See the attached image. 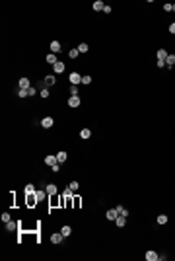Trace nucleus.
<instances>
[{
  "mask_svg": "<svg viewBox=\"0 0 175 261\" xmlns=\"http://www.w3.org/2000/svg\"><path fill=\"white\" fill-rule=\"evenodd\" d=\"M167 55H169V53H167L166 49H160V51H158V68H163V66H166Z\"/></svg>",
  "mask_w": 175,
  "mask_h": 261,
  "instance_id": "nucleus-1",
  "label": "nucleus"
},
{
  "mask_svg": "<svg viewBox=\"0 0 175 261\" xmlns=\"http://www.w3.org/2000/svg\"><path fill=\"white\" fill-rule=\"evenodd\" d=\"M68 80H70L72 86H78V84H82V74H80V72H70Z\"/></svg>",
  "mask_w": 175,
  "mask_h": 261,
  "instance_id": "nucleus-2",
  "label": "nucleus"
},
{
  "mask_svg": "<svg viewBox=\"0 0 175 261\" xmlns=\"http://www.w3.org/2000/svg\"><path fill=\"white\" fill-rule=\"evenodd\" d=\"M53 125H55V119H53V117H43V119H41V127H43V129H51Z\"/></svg>",
  "mask_w": 175,
  "mask_h": 261,
  "instance_id": "nucleus-3",
  "label": "nucleus"
},
{
  "mask_svg": "<svg viewBox=\"0 0 175 261\" xmlns=\"http://www.w3.org/2000/svg\"><path fill=\"white\" fill-rule=\"evenodd\" d=\"M80 103H82V98H80V96H70V99H68L70 107H78Z\"/></svg>",
  "mask_w": 175,
  "mask_h": 261,
  "instance_id": "nucleus-4",
  "label": "nucleus"
},
{
  "mask_svg": "<svg viewBox=\"0 0 175 261\" xmlns=\"http://www.w3.org/2000/svg\"><path fill=\"white\" fill-rule=\"evenodd\" d=\"M105 216H107V220H111V222H115V218L119 216V210H117V209H109V210L105 212Z\"/></svg>",
  "mask_w": 175,
  "mask_h": 261,
  "instance_id": "nucleus-5",
  "label": "nucleus"
},
{
  "mask_svg": "<svg viewBox=\"0 0 175 261\" xmlns=\"http://www.w3.org/2000/svg\"><path fill=\"white\" fill-rule=\"evenodd\" d=\"M144 257H146L148 261H158V259H160V255H158V253L154 252V249H148V252L144 253Z\"/></svg>",
  "mask_w": 175,
  "mask_h": 261,
  "instance_id": "nucleus-6",
  "label": "nucleus"
},
{
  "mask_svg": "<svg viewBox=\"0 0 175 261\" xmlns=\"http://www.w3.org/2000/svg\"><path fill=\"white\" fill-rule=\"evenodd\" d=\"M62 240H64V236H62V232H55V234H53V236H51V242H53V244H60V242H62Z\"/></svg>",
  "mask_w": 175,
  "mask_h": 261,
  "instance_id": "nucleus-7",
  "label": "nucleus"
},
{
  "mask_svg": "<svg viewBox=\"0 0 175 261\" xmlns=\"http://www.w3.org/2000/svg\"><path fill=\"white\" fill-rule=\"evenodd\" d=\"M53 70H55V74H62L64 72V62H56V65H53Z\"/></svg>",
  "mask_w": 175,
  "mask_h": 261,
  "instance_id": "nucleus-8",
  "label": "nucleus"
},
{
  "mask_svg": "<svg viewBox=\"0 0 175 261\" xmlns=\"http://www.w3.org/2000/svg\"><path fill=\"white\" fill-rule=\"evenodd\" d=\"M124 224H127V216H123V215H119L115 218V226H119V228H123Z\"/></svg>",
  "mask_w": 175,
  "mask_h": 261,
  "instance_id": "nucleus-9",
  "label": "nucleus"
},
{
  "mask_svg": "<svg viewBox=\"0 0 175 261\" xmlns=\"http://www.w3.org/2000/svg\"><path fill=\"white\" fill-rule=\"evenodd\" d=\"M45 191L49 193V197H53V195H56V185L55 183H49V185L45 187Z\"/></svg>",
  "mask_w": 175,
  "mask_h": 261,
  "instance_id": "nucleus-10",
  "label": "nucleus"
},
{
  "mask_svg": "<svg viewBox=\"0 0 175 261\" xmlns=\"http://www.w3.org/2000/svg\"><path fill=\"white\" fill-rule=\"evenodd\" d=\"M20 88H22V90H29V88H31L29 78H20Z\"/></svg>",
  "mask_w": 175,
  "mask_h": 261,
  "instance_id": "nucleus-11",
  "label": "nucleus"
},
{
  "mask_svg": "<svg viewBox=\"0 0 175 261\" xmlns=\"http://www.w3.org/2000/svg\"><path fill=\"white\" fill-rule=\"evenodd\" d=\"M18 224H20V222L10 220V222H6V230H8V232H14V230H18Z\"/></svg>",
  "mask_w": 175,
  "mask_h": 261,
  "instance_id": "nucleus-12",
  "label": "nucleus"
},
{
  "mask_svg": "<svg viewBox=\"0 0 175 261\" xmlns=\"http://www.w3.org/2000/svg\"><path fill=\"white\" fill-rule=\"evenodd\" d=\"M45 164L47 166H55V164H59V160H56V156H51V154H49V156L45 158Z\"/></svg>",
  "mask_w": 175,
  "mask_h": 261,
  "instance_id": "nucleus-13",
  "label": "nucleus"
},
{
  "mask_svg": "<svg viewBox=\"0 0 175 261\" xmlns=\"http://www.w3.org/2000/svg\"><path fill=\"white\" fill-rule=\"evenodd\" d=\"M35 197H37V201L41 203V201H45L47 197H49V193H47V191H35Z\"/></svg>",
  "mask_w": 175,
  "mask_h": 261,
  "instance_id": "nucleus-14",
  "label": "nucleus"
},
{
  "mask_svg": "<svg viewBox=\"0 0 175 261\" xmlns=\"http://www.w3.org/2000/svg\"><path fill=\"white\" fill-rule=\"evenodd\" d=\"M39 201H37V197H35V193H31V195H27V207H33V205H37Z\"/></svg>",
  "mask_w": 175,
  "mask_h": 261,
  "instance_id": "nucleus-15",
  "label": "nucleus"
},
{
  "mask_svg": "<svg viewBox=\"0 0 175 261\" xmlns=\"http://www.w3.org/2000/svg\"><path fill=\"white\" fill-rule=\"evenodd\" d=\"M93 10H95V12H101L103 8H105V4H103L101 0H95V2H93V6H92Z\"/></svg>",
  "mask_w": 175,
  "mask_h": 261,
  "instance_id": "nucleus-16",
  "label": "nucleus"
},
{
  "mask_svg": "<svg viewBox=\"0 0 175 261\" xmlns=\"http://www.w3.org/2000/svg\"><path fill=\"white\" fill-rule=\"evenodd\" d=\"M173 65H175V55H167V59H166V68H171Z\"/></svg>",
  "mask_w": 175,
  "mask_h": 261,
  "instance_id": "nucleus-17",
  "label": "nucleus"
},
{
  "mask_svg": "<svg viewBox=\"0 0 175 261\" xmlns=\"http://www.w3.org/2000/svg\"><path fill=\"white\" fill-rule=\"evenodd\" d=\"M66 158H68V156H66L64 150H60V152L56 154V160H59V164H64V162H66Z\"/></svg>",
  "mask_w": 175,
  "mask_h": 261,
  "instance_id": "nucleus-18",
  "label": "nucleus"
},
{
  "mask_svg": "<svg viewBox=\"0 0 175 261\" xmlns=\"http://www.w3.org/2000/svg\"><path fill=\"white\" fill-rule=\"evenodd\" d=\"M47 62H49L51 66L59 62V61H56V55H55V53H49V55H47Z\"/></svg>",
  "mask_w": 175,
  "mask_h": 261,
  "instance_id": "nucleus-19",
  "label": "nucleus"
},
{
  "mask_svg": "<svg viewBox=\"0 0 175 261\" xmlns=\"http://www.w3.org/2000/svg\"><path fill=\"white\" fill-rule=\"evenodd\" d=\"M55 84H56V78H55V76H51V74H49V76L45 78V86L49 88V86H55Z\"/></svg>",
  "mask_w": 175,
  "mask_h": 261,
  "instance_id": "nucleus-20",
  "label": "nucleus"
},
{
  "mask_svg": "<svg viewBox=\"0 0 175 261\" xmlns=\"http://www.w3.org/2000/svg\"><path fill=\"white\" fill-rule=\"evenodd\" d=\"M59 51H60V43L59 41H51V53H55V55H56Z\"/></svg>",
  "mask_w": 175,
  "mask_h": 261,
  "instance_id": "nucleus-21",
  "label": "nucleus"
},
{
  "mask_svg": "<svg viewBox=\"0 0 175 261\" xmlns=\"http://www.w3.org/2000/svg\"><path fill=\"white\" fill-rule=\"evenodd\" d=\"M60 232H62V236H64V238H68L70 234H72V228H70V226H66V224H64V226H62V230H60Z\"/></svg>",
  "mask_w": 175,
  "mask_h": 261,
  "instance_id": "nucleus-22",
  "label": "nucleus"
},
{
  "mask_svg": "<svg viewBox=\"0 0 175 261\" xmlns=\"http://www.w3.org/2000/svg\"><path fill=\"white\" fill-rule=\"evenodd\" d=\"M80 136H82V138H90V136H92V130H90V129H82V130H80Z\"/></svg>",
  "mask_w": 175,
  "mask_h": 261,
  "instance_id": "nucleus-23",
  "label": "nucleus"
},
{
  "mask_svg": "<svg viewBox=\"0 0 175 261\" xmlns=\"http://www.w3.org/2000/svg\"><path fill=\"white\" fill-rule=\"evenodd\" d=\"M76 49H78L80 53H88V51H90V47H88V43H80V45L76 47Z\"/></svg>",
  "mask_w": 175,
  "mask_h": 261,
  "instance_id": "nucleus-24",
  "label": "nucleus"
},
{
  "mask_svg": "<svg viewBox=\"0 0 175 261\" xmlns=\"http://www.w3.org/2000/svg\"><path fill=\"white\" fill-rule=\"evenodd\" d=\"M23 191H25V195H31V193H35V187L29 183V185H25V189H23Z\"/></svg>",
  "mask_w": 175,
  "mask_h": 261,
  "instance_id": "nucleus-25",
  "label": "nucleus"
},
{
  "mask_svg": "<svg viewBox=\"0 0 175 261\" xmlns=\"http://www.w3.org/2000/svg\"><path fill=\"white\" fill-rule=\"evenodd\" d=\"M18 96H20L22 99H23V98H29V92H27V90H22V88H20V90H18Z\"/></svg>",
  "mask_w": 175,
  "mask_h": 261,
  "instance_id": "nucleus-26",
  "label": "nucleus"
},
{
  "mask_svg": "<svg viewBox=\"0 0 175 261\" xmlns=\"http://www.w3.org/2000/svg\"><path fill=\"white\" fill-rule=\"evenodd\" d=\"M78 55H80V51H78V49H70V51H68V57H70V59H76Z\"/></svg>",
  "mask_w": 175,
  "mask_h": 261,
  "instance_id": "nucleus-27",
  "label": "nucleus"
},
{
  "mask_svg": "<svg viewBox=\"0 0 175 261\" xmlns=\"http://www.w3.org/2000/svg\"><path fill=\"white\" fill-rule=\"evenodd\" d=\"M0 220H2V222H10V220H12V218H10V212H2V216H0Z\"/></svg>",
  "mask_w": 175,
  "mask_h": 261,
  "instance_id": "nucleus-28",
  "label": "nucleus"
},
{
  "mask_svg": "<svg viewBox=\"0 0 175 261\" xmlns=\"http://www.w3.org/2000/svg\"><path fill=\"white\" fill-rule=\"evenodd\" d=\"M39 96H41V98H49V88H41V92H39Z\"/></svg>",
  "mask_w": 175,
  "mask_h": 261,
  "instance_id": "nucleus-29",
  "label": "nucleus"
},
{
  "mask_svg": "<svg viewBox=\"0 0 175 261\" xmlns=\"http://www.w3.org/2000/svg\"><path fill=\"white\" fill-rule=\"evenodd\" d=\"M158 224H167V216L166 215H160V216H158Z\"/></svg>",
  "mask_w": 175,
  "mask_h": 261,
  "instance_id": "nucleus-30",
  "label": "nucleus"
},
{
  "mask_svg": "<svg viewBox=\"0 0 175 261\" xmlns=\"http://www.w3.org/2000/svg\"><path fill=\"white\" fill-rule=\"evenodd\" d=\"M82 84H84V86L92 84V76H82Z\"/></svg>",
  "mask_w": 175,
  "mask_h": 261,
  "instance_id": "nucleus-31",
  "label": "nucleus"
},
{
  "mask_svg": "<svg viewBox=\"0 0 175 261\" xmlns=\"http://www.w3.org/2000/svg\"><path fill=\"white\" fill-rule=\"evenodd\" d=\"M70 94L72 96H78V86H70Z\"/></svg>",
  "mask_w": 175,
  "mask_h": 261,
  "instance_id": "nucleus-32",
  "label": "nucleus"
},
{
  "mask_svg": "<svg viewBox=\"0 0 175 261\" xmlns=\"http://www.w3.org/2000/svg\"><path fill=\"white\" fill-rule=\"evenodd\" d=\"M70 189H72V191H76V189H78V181H70Z\"/></svg>",
  "mask_w": 175,
  "mask_h": 261,
  "instance_id": "nucleus-33",
  "label": "nucleus"
},
{
  "mask_svg": "<svg viewBox=\"0 0 175 261\" xmlns=\"http://www.w3.org/2000/svg\"><path fill=\"white\" fill-rule=\"evenodd\" d=\"M163 10L166 12H173V4H163Z\"/></svg>",
  "mask_w": 175,
  "mask_h": 261,
  "instance_id": "nucleus-34",
  "label": "nucleus"
},
{
  "mask_svg": "<svg viewBox=\"0 0 175 261\" xmlns=\"http://www.w3.org/2000/svg\"><path fill=\"white\" fill-rule=\"evenodd\" d=\"M103 12H105V14H111V12H113V8H111V6H105V8H103Z\"/></svg>",
  "mask_w": 175,
  "mask_h": 261,
  "instance_id": "nucleus-35",
  "label": "nucleus"
},
{
  "mask_svg": "<svg viewBox=\"0 0 175 261\" xmlns=\"http://www.w3.org/2000/svg\"><path fill=\"white\" fill-rule=\"evenodd\" d=\"M51 170H53V172H59V170H60V164H55V166H51Z\"/></svg>",
  "mask_w": 175,
  "mask_h": 261,
  "instance_id": "nucleus-36",
  "label": "nucleus"
},
{
  "mask_svg": "<svg viewBox=\"0 0 175 261\" xmlns=\"http://www.w3.org/2000/svg\"><path fill=\"white\" fill-rule=\"evenodd\" d=\"M169 33H173V35H175V22L169 25Z\"/></svg>",
  "mask_w": 175,
  "mask_h": 261,
  "instance_id": "nucleus-37",
  "label": "nucleus"
},
{
  "mask_svg": "<svg viewBox=\"0 0 175 261\" xmlns=\"http://www.w3.org/2000/svg\"><path fill=\"white\" fill-rule=\"evenodd\" d=\"M27 92H29V96H35V94H37V90H35V88H29Z\"/></svg>",
  "mask_w": 175,
  "mask_h": 261,
  "instance_id": "nucleus-38",
  "label": "nucleus"
},
{
  "mask_svg": "<svg viewBox=\"0 0 175 261\" xmlns=\"http://www.w3.org/2000/svg\"><path fill=\"white\" fill-rule=\"evenodd\" d=\"M173 12H175V4H173Z\"/></svg>",
  "mask_w": 175,
  "mask_h": 261,
  "instance_id": "nucleus-39",
  "label": "nucleus"
}]
</instances>
